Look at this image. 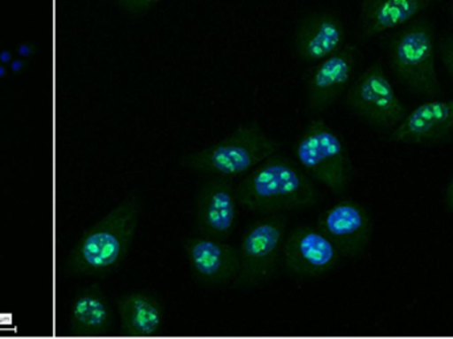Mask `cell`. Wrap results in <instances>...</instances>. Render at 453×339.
Returning <instances> with one entry per match:
<instances>
[{
    "label": "cell",
    "mask_w": 453,
    "mask_h": 339,
    "mask_svg": "<svg viewBox=\"0 0 453 339\" xmlns=\"http://www.w3.org/2000/svg\"><path fill=\"white\" fill-rule=\"evenodd\" d=\"M236 192L240 205L261 213L311 207L319 200L311 176L300 165L276 154L250 170Z\"/></svg>",
    "instance_id": "cell-1"
},
{
    "label": "cell",
    "mask_w": 453,
    "mask_h": 339,
    "mask_svg": "<svg viewBox=\"0 0 453 339\" xmlns=\"http://www.w3.org/2000/svg\"><path fill=\"white\" fill-rule=\"evenodd\" d=\"M140 199L122 200L96 223L73 250V268L81 274H100L116 268L129 252L140 221Z\"/></svg>",
    "instance_id": "cell-2"
},
{
    "label": "cell",
    "mask_w": 453,
    "mask_h": 339,
    "mask_svg": "<svg viewBox=\"0 0 453 339\" xmlns=\"http://www.w3.org/2000/svg\"><path fill=\"white\" fill-rule=\"evenodd\" d=\"M390 37L388 60L399 81L422 96L441 92L436 69V24L431 18H417Z\"/></svg>",
    "instance_id": "cell-3"
},
{
    "label": "cell",
    "mask_w": 453,
    "mask_h": 339,
    "mask_svg": "<svg viewBox=\"0 0 453 339\" xmlns=\"http://www.w3.org/2000/svg\"><path fill=\"white\" fill-rule=\"evenodd\" d=\"M279 143L260 125H242L234 133L185 158V166L202 175L232 176L250 173L273 156Z\"/></svg>",
    "instance_id": "cell-4"
},
{
    "label": "cell",
    "mask_w": 453,
    "mask_h": 339,
    "mask_svg": "<svg viewBox=\"0 0 453 339\" xmlns=\"http://www.w3.org/2000/svg\"><path fill=\"white\" fill-rule=\"evenodd\" d=\"M296 158L311 178L343 194L351 181V161L342 138L322 119L306 127L296 145Z\"/></svg>",
    "instance_id": "cell-5"
},
{
    "label": "cell",
    "mask_w": 453,
    "mask_h": 339,
    "mask_svg": "<svg viewBox=\"0 0 453 339\" xmlns=\"http://www.w3.org/2000/svg\"><path fill=\"white\" fill-rule=\"evenodd\" d=\"M287 239V219L281 213H265L252 221L240 243V272L234 285L250 289L268 281L277 266Z\"/></svg>",
    "instance_id": "cell-6"
},
{
    "label": "cell",
    "mask_w": 453,
    "mask_h": 339,
    "mask_svg": "<svg viewBox=\"0 0 453 339\" xmlns=\"http://www.w3.org/2000/svg\"><path fill=\"white\" fill-rule=\"evenodd\" d=\"M349 109L380 130L393 132L404 119V105L380 63L362 72L346 96Z\"/></svg>",
    "instance_id": "cell-7"
},
{
    "label": "cell",
    "mask_w": 453,
    "mask_h": 339,
    "mask_svg": "<svg viewBox=\"0 0 453 339\" xmlns=\"http://www.w3.org/2000/svg\"><path fill=\"white\" fill-rule=\"evenodd\" d=\"M317 228L329 237L341 258L364 255L372 242V216L361 203L354 200H338L322 211L317 218Z\"/></svg>",
    "instance_id": "cell-8"
},
{
    "label": "cell",
    "mask_w": 453,
    "mask_h": 339,
    "mask_svg": "<svg viewBox=\"0 0 453 339\" xmlns=\"http://www.w3.org/2000/svg\"><path fill=\"white\" fill-rule=\"evenodd\" d=\"M282 258L292 274L305 279H317L337 268L341 255L324 232L301 226L293 229L285 239Z\"/></svg>",
    "instance_id": "cell-9"
},
{
    "label": "cell",
    "mask_w": 453,
    "mask_h": 339,
    "mask_svg": "<svg viewBox=\"0 0 453 339\" xmlns=\"http://www.w3.org/2000/svg\"><path fill=\"white\" fill-rule=\"evenodd\" d=\"M196 221L204 235L226 240L236 226V186L229 176L214 175L204 181L196 192Z\"/></svg>",
    "instance_id": "cell-10"
},
{
    "label": "cell",
    "mask_w": 453,
    "mask_h": 339,
    "mask_svg": "<svg viewBox=\"0 0 453 339\" xmlns=\"http://www.w3.org/2000/svg\"><path fill=\"white\" fill-rule=\"evenodd\" d=\"M357 56L356 45L345 44L317 64L306 82V100L311 112L326 111L348 89L356 72Z\"/></svg>",
    "instance_id": "cell-11"
},
{
    "label": "cell",
    "mask_w": 453,
    "mask_h": 339,
    "mask_svg": "<svg viewBox=\"0 0 453 339\" xmlns=\"http://www.w3.org/2000/svg\"><path fill=\"white\" fill-rule=\"evenodd\" d=\"M186 256L194 276L202 284L225 287L234 284L240 272L239 250L218 237H190L185 243Z\"/></svg>",
    "instance_id": "cell-12"
},
{
    "label": "cell",
    "mask_w": 453,
    "mask_h": 339,
    "mask_svg": "<svg viewBox=\"0 0 453 339\" xmlns=\"http://www.w3.org/2000/svg\"><path fill=\"white\" fill-rule=\"evenodd\" d=\"M345 44V24L330 11L309 13L298 23L293 35L296 56L306 63L324 60Z\"/></svg>",
    "instance_id": "cell-13"
},
{
    "label": "cell",
    "mask_w": 453,
    "mask_h": 339,
    "mask_svg": "<svg viewBox=\"0 0 453 339\" xmlns=\"http://www.w3.org/2000/svg\"><path fill=\"white\" fill-rule=\"evenodd\" d=\"M453 135L452 100H433L420 104L404 116L391 132L394 143L422 145L436 143Z\"/></svg>",
    "instance_id": "cell-14"
},
{
    "label": "cell",
    "mask_w": 453,
    "mask_h": 339,
    "mask_svg": "<svg viewBox=\"0 0 453 339\" xmlns=\"http://www.w3.org/2000/svg\"><path fill=\"white\" fill-rule=\"evenodd\" d=\"M436 0H361L359 34L362 40L380 36L419 18Z\"/></svg>",
    "instance_id": "cell-15"
},
{
    "label": "cell",
    "mask_w": 453,
    "mask_h": 339,
    "mask_svg": "<svg viewBox=\"0 0 453 339\" xmlns=\"http://www.w3.org/2000/svg\"><path fill=\"white\" fill-rule=\"evenodd\" d=\"M122 329L134 337H153L164 327V306L153 295L133 292L119 301Z\"/></svg>",
    "instance_id": "cell-16"
},
{
    "label": "cell",
    "mask_w": 453,
    "mask_h": 339,
    "mask_svg": "<svg viewBox=\"0 0 453 339\" xmlns=\"http://www.w3.org/2000/svg\"><path fill=\"white\" fill-rule=\"evenodd\" d=\"M111 314L108 300L100 290L88 289L74 298L72 327L82 335H101L111 329Z\"/></svg>",
    "instance_id": "cell-17"
},
{
    "label": "cell",
    "mask_w": 453,
    "mask_h": 339,
    "mask_svg": "<svg viewBox=\"0 0 453 339\" xmlns=\"http://www.w3.org/2000/svg\"><path fill=\"white\" fill-rule=\"evenodd\" d=\"M439 50H441V61L446 66L447 72L453 79V39L443 36L439 40Z\"/></svg>",
    "instance_id": "cell-18"
},
{
    "label": "cell",
    "mask_w": 453,
    "mask_h": 339,
    "mask_svg": "<svg viewBox=\"0 0 453 339\" xmlns=\"http://www.w3.org/2000/svg\"><path fill=\"white\" fill-rule=\"evenodd\" d=\"M161 0H117L119 5L130 13H143L158 4Z\"/></svg>",
    "instance_id": "cell-19"
},
{
    "label": "cell",
    "mask_w": 453,
    "mask_h": 339,
    "mask_svg": "<svg viewBox=\"0 0 453 339\" xmlns=\"http://www.w3.org/2000/svg\"><path fill=\"white\" fill-rule=\"evenodd\" d=\"M446 204L453 212V178L446 189Z\"/></svg>",
    "instance_id": "cell-20"
},
{
    "label": "cell",
    "mask_w": 453,
    "mask_h": 339,
    "mask_svg": "<svg viewBox=\"0 0 453 339\" xmlns=\"http://www.w3.org/2000/svg\"><path fill=\"white\" fill-rule=\"evenodd\" d=\"M449 15H451V18L453 20V2L451 3V4H449Z\"/></svg>",
    "instance_id": "cell-21"
}]
</instances>
